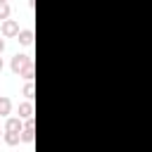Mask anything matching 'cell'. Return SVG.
Returning a JSON list of instances; mask_svg holds the SVG:
<instances>
[{
	"mask_svg": "<svg viewBox=\"0 0 152 152\" xmlns=\"http://www.w3.org/2000/svg\"><path fill=\"white\" fill-rule=\"evenodd\" d=\"M17 114H19V119H31V116H33V100H24V102H19Z\"/></svg>",
	"mask_w": 152,
	"mask_h": 152,
	"instance_id": "cell-6",
	"label": "cell"
},
{
	"mask_svg": "<svg viewBox=\"0 0 152 152\" xmlns=\"http://www.w3.org/2000/svg\"><path fill=\"white\" fill-rule=\"evenodd\" d=\"M2 133H5V128H0V135H2Z\"/></svg>",
	"mask_w": 152,
	"mask_h": 152,
	"instance_id": "cell-14",
	"label": "cell"
},
{
	"mask_svg": "<svg viewBox=\"0 0 152 152\" xmlns=\"http://www.w3.org/2000/svg\"><path fill=\"white\" fill-rule=\"evenodd\" d=\"M0 2H10V0H0Z\"/></svg>",
	"mask_w": 152,
	"mask_h": 152,
	"instance_id": "cell-15",
	"label": "cell"
},
{
	"mask_svg": "<svg viewBox=\"0 0 152 152\" xmlns=\"http://www.w3.org/2000/svg\"><path fill=\"white\" fill-rule=\"evenodd\" d=\"M5 52V38H0V55Z\"/></svg>",
	"mask_w": 152,
	"mask_h": 152,
	"instance_id": "cell-12",
	"label": "cell"
},
{
	"mask_svg": "<svg viewBox=\"0 0 152 152\" xmlns=\"http://www.w3.org/2000/svg\"><path fill=\"white\" fill-rule=\"evenodd\" d=\"M2 128H5L7 133H21V131H24V119H19V116H7Z\"/></svg>",
	"mask_w": 152,
	"mask_h": 152,
	"instance_id": "cell-4",
	"label": "cell"
},
{
	"mask_svg": "<svg viewBox=\"0 0 152 152\" xmlns=\"http://www.w3.org/2000/svg\"><path fill=\"white\" fill-rule=\"evenodd\" d=\"M19 31H21V28H19V21H17V19H5V21L0 24V33H2V38H17Z\"/></svg>",
	"mask_w": 152,
	"mask_h": 152,
	"instance_id": "cell-2",
	"label": "cell"
},
{
	"mask_svg": "<svg viewBox=\"0 0 152 152\" xmlns=\"http://www.w3.org/2000/svg\"><path fill=\"white\" fill-rule=\"evenodd\" d=\"M33 140H36V121H33V116H31V119H24L21 142H33Z\"/></svg>",
	"mask_w": 152,
	"mask_h": 152,
	"instance_id": "cell-3",
	"label": "cell"
},
{
	"mask_svg": "<svg viewBox=\"0 0 152 152\" xmlns=\"http://www.w3.org/2000/svg\"><path fill=\"white\" fill-rule=\"evenodd\" d=\"M2 140H5V145H17V142H21V133H2Z\"/></svg>",
	"mask_w": 152,
	"mask_h": 152,
	"instance_id": "cell-8",
	"label": "cell"
},
{
	"mask_svg": "<svg viewBox=\"0 0 152 152\" xmlns=\"http://www.w3.org/2000/svg\"><path fill=\"white\" fill-rule=\"evenodd\" d=\"M31 62H33V57H31V55H26V52H17V55L12 57V62H10V69H12V74H17V76H19V74L31 64Z\"/></svg>",
	"mask_w": 152,
	"mask_h": 152,
	"instance_id": "cell-1",
	"label": "cell"
},
{
	"mask_svg": "<svg viewBox=\"0 0 152 152\" xmlns=\"http://www.w3.org/2000/svg\"><path fill=\"white\" fill-rule=\"evenodd\" d=\"M19 76H21V78H26V81H33V76H36V64L31 62V64H28V66L19 74Z\"/></svg>",
	"mask_w": 152,
	"mask_h": 152,
	"instance_id": "cell-9",
	"label": "cell"
},
{
	"mask_svg": "<svg viewBox=\"0 0 152 152\" xmlns=\"http://www.w3.org/2000/svg\"><path fill=\"white\" fill-rule=\"evenodd\" d=\"M24 97L26 100H33V93H36V88H33V81H26V86H24Z\"/></svg>",
	"mask_w": 152,
	"mask_h": 152,
	"instance_id": "cell-11",
	"label": "cell"
},
{
	"mask_svg": "<svg viewBox=\"0 0 152 152\" xmlns=\"http://www.w3.org/2000/svg\"><path fill=\"white\" fill-rule=\"evenodd\" d=\"M0 95H2V93H0Z\"/></svg>",
	"mask_w": 152,
	"mask_h": 152,
	"instance_id": "cell-16",
	"label": "cell"
},
{
	"mask_svg": "<svg viewBox=\"0 0 152 152\" xmlns=\"http://www.w3.org/2000/svg\"><path fill=\"white\" fill-rule=\"evenodd\" d=\"M2 69H5V62H2V57H0V71H2Z\"/></svg>",
	"mask_w": 152,
	"mask_h": 152,
	"instance_id": "cell-13",
	"label": "cell"
},
{
	"mask_svg": "<svg viewBox=\"0 0 152 152\" xmlns=\"http://www.w3.org/2000/svg\"><path fill=\"white\" fill-rule=\"evenodd\" d=\"M12 114V100L7 97V95H0V116H10Z\"/></svg>",
	"mask_w": 152,
	"mask_h": 152,
	"instance_id": "cell-7",
	"label": "cell"
},
{
	"mask_svg": "<svg viewBox=\"0 0 152 152\" xmlns=\"http://www.w3.org/2000/svg\"><path fill=\"white\" fill-rule=\"evenodd\" d=\"M17 43L24 45V48H31L33 45V28H21L17 33Z\"/></svg>",
	"mask_w": 152,
	"mask_h": 152,
	"instance_id": "cell-5",
	"label": "cell"
},
{
	"mask_svg": "<svg viewBox=\"0 0 152 152\" xmlns=\"http://www.w3.org/2000/svg\"><path fill=\"white\" fill-rule=\"evenodd\" d=\"M10 14H12V7H10V2H0V21L10 19Z\"/></svg>",
	"mask_w": 152,
	"mask_h": 152,
	"instance_id": "cell-10",
	"label": "cell"
}]
</instances>
